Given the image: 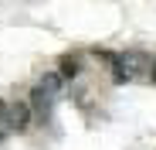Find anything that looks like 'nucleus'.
<instances>
[{
  "label": "nucleus",
  "instance_id": "nucleus-5",
  "mask_svg": "<svg viewBox=\"0 0 156 150\" xmlns=\"http://www.w3.org/2000/svg\"><path fill=\"white\" fill-rule=\"evenodd\" d=\"M153 82H156V62H153Z\"/></svg>",
  "mask_w": 156,
  "mask_h": 150
},
{
  "label": "nucleus",
  "instance_id": "nucleus-4",
  "mask_svg": "<svg viewBox=\"0 0 156 150\" xmlns=\"http://www.w3.org/2000/svg\"><path fill=\"white\" fill-rule=\"evenodd\" d=\"M58 75H61V79L68 82V79H75V75H78V58H61V68H58Z\"/></svg>",
  "mask_w": 156,
  "mask_h": 150
},
{
  "label": "nucleus",
  "instance_id": "nucleus-3",
  "mask_svg": "<svg viewBox=\"0 0 156 150\" xmlns=\"http://www.w3.org/2000/svg\"><path fill=\"white\" fill-rule=\"evenodd\" d=\"M61 85H65V79H61V75H58V72H48V75H44V79L37 82V89H41V92H48L51 99H55V96L61 92Z\"/></svg>",
  "mask_w": 156,
  "mask_h": 150
},
{
  "label": "nucleus",
  "instance_id": "nucleus-2",
  "mask_svg": "<svg viewBox=\"0 0 156 150\" xmlns=\"http://www.w3.org/2000/svg\"><path fill=\"white\" fill-rule=\"evenodd\" d=\"M27 106H31V113H34L41 123H44V119H51V96H48V92H41L37 85H34V92H31V103H27Z\"/></svg>",
  "mask_w": 156,
  "mask_h": 150
},
{
  "label": "nucleus",
  "instance_id": "nucleus-1",
  "mask_svg": "<svg viewBox=\"0 0 156 150\" xmlns=\"http://www.w3.org/2000/svg\"><path fill=\"white\" fill-rule=\"evenodd\" d=\"M27 123H31V106L27 103H10L7 106V130H17L20 133Z\"/></svg>",
  "mask_w": 156,
  "mask_h": 150
},
{
  "label": "nucleus",
  "instance_id": "nucleus-6",
  "mask_svg": "<svg viewBox=\"0 0 156 150\" xmlns=\"http://www.w3.org/2000/svg\"><path fill=\"white\" fill-rule=\"evenodd\" d=\"M0 140H4V130H0Z\"/></svg>",
  "mask_w": 156,
  "mask_h": 150
}]
</instances>
